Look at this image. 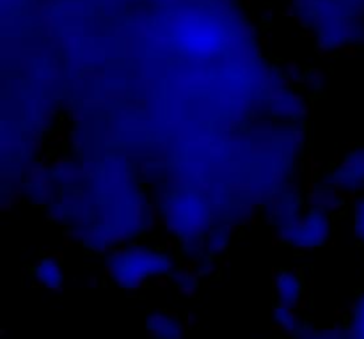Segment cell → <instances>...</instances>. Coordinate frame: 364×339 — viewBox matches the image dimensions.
<instances>
[{"label":"cell","mask_w":364,"mask_h":339,"mask_svg":"<svg viewBox=\"0 0 364 339\" xmlns=\"http://www.w3.org/2000/svg\"><path fill=\"white\" fill-rule=\"evenodd\" d=\"M276 288H277V294H279L281 301L283 304H297L299 297L302 294V286L299 283L297 276L290 272H283L279 276V279L276 281Z\"/></svg>","instance_id":"obj_1"},{"label":"cell","mask_w":364,"mask_h":339,"mask_svg":"<svg viewBox=\"0 0 364 339\" xmlns=\"http://www.w3.org/2000/svg\"><path fill=\"white\" fill-rule=\"evenodd\" d=\"M36 277H38L39 283L46 288H52V290H60V284H63V274H60L59 267L52 262L50 258H43L38 263V267L34 269Z\"/></svg>","instance_id":"obj_2"},{"label":"cell","mask_w":364,"mask_h":339,"mask_svg":"<svg viewBox=\"0 0 364 339\" xmlns=\"http://www.w3.org/2000/svg\"><path fill=\"white\" fill-rule=\"evenodd\" d=\"M294 11H295V7H294V6H288L287 9H284V16H295Z\"/></svg>","instance_id":"obj_3"},{"label":"cell","mask_w":364,"mask_h":339,"mask_svg":"<svg viewBox=\"0 0 364 339\" xmlns=\"http://www.w3.org/2000/svg\"><path fill=\"white\" fill-rule=\"evenodd\" d=\"M245 4H247V6H249V4H251V0H245Z\"/></svg>","instance_id":"obj_4"}]
</instances>
